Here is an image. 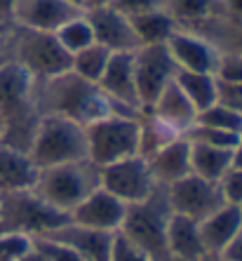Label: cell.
I'll use <instances>...</instances> for the list:
<instances>
[{"mask_svg":"<svg viewBox=\"0 0 242 261\" xmlns=\"http://www.w3.org/2000/svg\"><path fill=\"white\" fill-rule=\"evenodd\" d=\"M17 5L19 0H0V24L3 26H12Z\"/></svg>","mask_w":242,"mask_h":261,"instance_id":"obj_38","label":"cell"},{"mask_svg":"<svg viewBox=\"0 0 242 261\" xmlns=\"http://www.w3.org/2000/svg\"><path fill=\"white\" fill-rule=\"evenodd\" d=\"M144 111H148L153 118H157L160 122H165L167 127H172L179 134H186L195 125V120H198V111L193 109V103L188 101L186 94L179 90V85L174 80Z\"/></svg>","mask_w":242,"mask_h":261,"instance_id":"obj_18","label":"cell"},{"mask_svg":"<svg viewBox=\"0 0 242 261\" xmlns=\"http://www.w3.org/2000/svg\"><path fill=\"white\" fill-rule=\"evenodd\" d=\"M191 170H193V174L202 176L207 181H219L230 170V151L228 148L191 144Z\"/></svg>","mask_w":242,"mask_h":261,"instance_id":"obj_23","label":"cell"},{"mask_svg":"<svg viewBox=\"0 0 242 261\" xmlns=\"http://www.w3.org/2000/svg\"><path fill=\"white\" fill-rule=\"evenodd\" d=\"M242 228V214L240 207L224 205L207 219L198 221L200 240L207 254H221L226 245L235 238V233Z\"/></svg>","mask_w":242,"mask_h":261,"instance_id":"obj_19","label":"cell"},{"mask_svg":"<svg viewBox=\"0 0 242 261\" xmlns=\"http://www.w3.org/2000/svg\"><path fill=\"white\" fill-rule=\"evenodd\" d=\"M129 207L122 200H118L113 193L99 186L94 189L85 200L75 205L68 214V221L85 228H94V231H103V233H118L125 224Z\"/></svg>","mask_w":242,"mask_h":261,"instance_id":"obj_12","label":"cell"},{"mask_svg":"<svg viewBox=\"0 0 242 261\" xmlns=\"http://www.w3.org/2000/svg\"><path fill=\"white\" fill-rule=\"evenodd\" d=\"M12 59L33 80H45L71 68V55L59 45L55 33L33 31L24 26H10Z\"/></svg>","mask_w":242,"mask_h":261,"instance_id":"obj_6","label":"cell"},{"mask_svg":"<svg viewBox=\"0 0 242 261\" xmlns=\"http://www.w3.org/2000/svg\"><path fill=\"white\" fill-rule=\"evenodd\" d=\"M87 160L106 167L129 155H139V116L109 113L85 125Z\"/></svg>","mask_w":242,"mask_h":261,"instance_id":"obj_4","label":"cell"},{"mask_svg":"<svg viewBox=\"0 0 242 261\" xmlns=\"http://www.w3.org/2000/svg\"><path fill=\"white\" fill-rule=\"evenodd\" d=\"M55 36H57V40H59V45L66 49L71 57L75 55V52H80V49L90 47L92 43H97V40H94V31H92V24L85 12H80L78 17L68 19L66 24L55 31Z\"/></svg>","mask_w":242,"mask_h":261,"instance_id":"obj_27","label":"cell"},{"mask_svg":"<svg viewBox=\"0 0 242 261\" xmlns=\"http://www.w3.org/2000/svg\"><path fill=\"white\" fill-rule=\"evenodd\" d=\"M174 83L193 103V109L205 111L219 99V83L214 73H195V71H176Z\"/></svg>","mask_w":242,"mask_h":261,"instance_id":"obj_22","label":"cell"},{"mask_svg":"<svg viewBox=\"0 0 242 261\" xmlns=\"http://www.w3.org/2000/svg\"><path fill=\"white\" fill-rule=\"evenodd\" d=\"M165 198H167L170 212L188 217L193 221H202L226 205L219 181H207L198 174H188L181 181L167 186Z\"/></svg>","mask_w":242,"mask_h":261,"instance_id":"obj_9","label":"cell"},{"mask_svg":"<svg viewBox=\"0 0 242 261\" xmlns=\"http://www.w3.org/2000/svg\"><path fill=\"white\" fill-rule=\"evenodd\" d=\"M5 29H10V26H3V24H0V33H3V31H5Z\"/></svg>","mask_w":242,"mask_h":261,"instance_id":"obj_45","label":"cell"},{"mask_svg":"<svg viewBox=\"0 0 242 261\" xmlns=\"http://www.w3.org/2000/svg\"><path fill=\"white\" fill-rule=\"evenodd\" d=\"M172 59L179 71H195V73H217L219 52L207 38H202L195 31L176 29L167 40Z\"/></svg>","mask_w":242,"mask_h":261,"instance_id":"obj_13","label":"cell"},{"mask_svg":"<svg viewBox=\"0 0 242 261\" xmlns=\"http://www.w3.org/2000/svg\"><path fill=\"white\" fill-rule=\"evenodd\" d=\"M113 52L103 47L99 43H92L90 47L80 49L71 57V71L80 78L90 80V83H99V78L103 75L106 66H109V59Z\"/></svg>","mask_w":242,"mask_h":261,"instance_id":"obj_26","label":"cell"},{"mask_svg":"<svg viewBox=\"0 0 242 261\" xmlns=\"http://www.w3.org/2000/svg\"><path fill=\"white\" fill-rule=\"evenodd\" d=\"M31 243H33V247H36L47 261H83L71 247H66L64 243L55 240V238L47 236V233H45V236L31 238Z\"/></svg>","mask_w":242,"mask_h":261,"instance_id":"obj_30","label":"cell"},{"mask_svg":"<svg viewBox=\"0 0 242 261\" xmlns=\"http://www.w3.org/2000/svg\"><path fill=\"white\" fill-rule=\"evenodd\" d=\"M85 14L94 31V40L109 52H134L139 47V38L134 33L132 21L115 7H92L85 10Z\"/></svg>","mask_w":242,"mask_h":261,"instance_id":"obj_14","label":"cell"},{"mask_svg":"<svg viewBox=\"0 0 242 261\" xmlns=\"http://www.w3.org/2000/svg\"><path fill=\"white\" fill-rule=\"evenodd\" d=\"M33 101L40 116L68 118L80 125H90L109 113H115L113 103L99 90L97 83L80 78L71 68L52 78L36 80Z\"/></svg>","mask_w":242,"mask_h":261,"instance_id":"obj_1","label":"cell"},{"mask_svg":"<svg viewBox=\"0 0 242 261\" xmlns=\"http://www.w3.org/2000/svg\"><path fill=\"white\" fill-rule=\"evenodd\" d=\"M31 249V236L24 233H0V261H19Z\"/></svg>","mask_w":242,"mask_h":261,"instance_id":"obj_31","label":"cell"},{"mask_svg":"<svg viewBox=\"0 0 242 261\" xmlns=\"http://www.w3.org/2000/svg\"><path fill=\"white\" fill-rule=\"evenodd\" d=\"M134 26V33L139 38V47L141 45H160L167 43L170 36L174 33L179 26L176 21L165 12V10H155V12H146L141 17L129 19Z\"/></svg>","mask_w":242,"mask_h":261,"instance_id":"obj_24","label":"cell"},{"mask_svg":"<svg viewBox=\"0 0 242 261\" xmlns=\"http://www.w3.org/2000/svg\"><path fill=\"white\" fill-rule=\"evenodd\" d=\"M167 249L174 261H198L202 254H207L200 240V231H198V221L181 214H170L167 219Z\"/></svg>","mask_w":242,"mask_h":261,"instance_id":"obj_20","label":"cell"},{"mask_svg":"<svg viewBox=\"0 0 242 261\" xmlns=\"http://www.w3.org/2000/svg\"><path fill=\"white\" fill-rule=\"evenodd\" d=\"M170 214L172 212L165 198V189L157 186V191L148 200L129 207L125 224L118 233H122L129 243L137 245L151 261H174L167 249V238H165Z\"/></svg>","mask_w":242,"mask_h":261,"instance_id":"obj_5","label":"cell"},{"mask_svg":"<svg viewBox=\"0 0 242 261\" xmlns=\"http://www.w3.org/2000/svg\"><path fill=\"white\" fill-rule=\"evenodd\" d=\"M183 137L191 144H202V146H214V148H228V151H233V146L237 144V139H240L242 134H228V132H221V129H212V127H205V125L195 122Z\"/></svg>","mask_w":242,"mask_h":261,"instance_id":"obj_29","label":"cell"},{"mask_svg":"<svg viewBox=\"0 0 242 261\" xmlns=\"http://www.w3.org/2000/svg\"><path fill=\"white\" fill-rule=\"evenodd\" d=\"M195 122L212 129H221V132H228V134H242V113H237L235 109H230V106H226L221 101L212 103L205 111H200Z\"/></svg>","mask_w":242,"mask_h":261,"instance_id":"obj_28","label":"cell"},{"mask_svg":"<svg viewBox=\"0 0 242 261\" xmlns=\"http://www.w3.org/2000/svg\"><path fill=\"white\" fill-rule=\"evenodd\" d=\"M19 261H47V259H45V256L40 254L36 247H33V243H31V249H29V252H26V254L21 256Z\"/></svg>","mask_w":242,"mask_h":261,"instance_id":"obj_40","label":"cell"},{"mask_svg":"<svg viewBox=\"0 0 242 261\" xmlns=\"http://www.w3.org/2000/svg\"><path fill=\"white\" fill-rule=\"evenodd\" d=\"M66 221V214L47 207L31 189L0 193V233L10 231L36 238L55 231Z\"/></svg>","mask_w":242,"mask_h":261,"instance_id":"obj_7","label":"cell"},{"mask_svg":"<svg viewBox=\"0 0 242 261\" xmlns=\"http://www.w3.org/2000/svg\"><path fill=\"white\" fill-rule=\"evenodd\" d=\"M217 7L221 17L242 21V0H217Z\"/></svg>","mask_w":242,"mask_h":261,"instance_id":"obj_36","label":"cell"},{"mask_svg":"<svg viewBox=\"0 0 242 261\" xmlns=\"http://www.w3.org/2000/svg\"><path fill=\"white\" fill-rule=\"evenodd\" d=\"M36 165L31 163L29 153L0 144V193L31 189L36 181Z\"/></svg>","mask_w":242,"mask_h":261,"instance_id":"obj_21","label":"cell"},{"mask_svg":"<svg viewBox=\"0 0 242 261\" xmlns=\"http://www.w3.org/2000/svg\"><path fill=\"white\" fill-rule=\"evenodd\" d=\"M120 14H125L127 19L141 17L146 12H155V10H163V0H113V5Z\"/></svg>","mask_w":242,"mask_h":261,"instance_id":"obj_35","label":"cell"},{"mask_svg":"<svg viewBox=\"0 0 242 261\" xmlns=\"http://www.w3.org/2000/svg\"><path fill=\"white\" fill-rule=\"evenodd\" d=\"M240 214H242V207H240Z\"/></svg>","mask_w":242,"mask_h":261,"instance_id":"obj_46","label":"cell"},{"mask_svg":"<svg viewBox=\"0 0 242 261\" xmlns=\"http://www.w3.org/2000/svg\"><path fill=\"white\" fill-rule=\"evenodd\" d=\"M134 78L139 92L141 111L148 109L155 97L170 85L176 75V64L172 59L167 45H141L134 49Z\"/></svg>","mask_w":242,"mask_h":261,"instance_id":"obj_10","label":"cell"},{"mask_svg":"<svg viewBox=\"0 0 242 261\" xmlns=\"http://www.w3.org/2000/svg\"><path fill=\"white\" fill-rule=\"evenodd\" d=\"M99 170H101V186L127 207L148 200L157 191V184L144 155H129Z\"/></svg>","mask_w":242,"mask_h":261,"instance_id":"obj_8","label":"cell"},{"mask_svg":"<svg viewBox=\"0 0 242 261\" xmlns=\"http://www.w3.org/2000/svg\"><path fill=\"white\" fill-rule=\"evenodd\" d=\"M230 167L242 170V137L237 139V144L233 146V151H230Z\"/></svg>","mask_w":242,"mask_h":261,"instance_id":"obj_39","label":"cell"},{"mask_svg":"<svg viewBox=\"0 0 242 261\" xmlns=\"http://www.w3.org/2000/svg\"><path fill=\"white\" fill-rule=\"evenodd\" d=\"M99 186H101V170L90 160H78L38 170L31 191L47 207L68 217L73 207L80 205Z\"/></svg>","mask_w":242,"mask_h":261,"instance_id":"obj_2","label":"cell"},{"mask_svg":"<svg viewBox=\"0 0 242 261\" xmlns=\"http://www.w3.org/2000/svg\"><path fill=\"white\" fill-rule=\"evenodd\" d=\"M146 163H148V170H151L153 179L160 189H167L172 184L181 181L183 176L193 174V170H191V144H188L186 137L157 148L153 155L146 158Z\"/></svg>","mask_w":242,"mask_h":261,"instance_id":"obj_17","label":"cell"},{"mask_svg":"<svg viewBox=\"0 0 242 261\" xmlns=\"http://www.w3.org/2000/svg\"><path fill=\"white\" fill-rule=\"evenodd\" d=\"M109 261H151V259H148L137 245L129 243L122 233H115L113 245H111Z\"/></svg>","mask_w":242,"mask_h":261,"instance_id":"obj_34","label":"cell"},{"mask_svg":"<svg viewBox=\"0 0 242 261\" xmlns=\"http://www.w3.org/2000/svg\"><path fill=\"white\" fill-rule=\"evenodd\" d=\"M219 189H221V195H224L226 205L242 207V170L230 167V170L219 179Z\"/></svg>","mask_w":242,"mask_h":261,"instance_id":"obj_33","label":"cell"},{"mask_svg":"<svg viewBox=\"0 0 242 261\" xmlns=\"http://www.w3.org/2000/svg\"><path fill=\"white\" fill-rule=\"evenodd\" d=\"M29 158L36 165V170L87 160L85 125L59 116H40Z\"/></svg>","mask_w":242,"mask_h":261,"instance_id":"obj_3","label":"cell"},{"mask_svg":"<svg viewBox=\"0 0 242 261\" xmlns=\"http://www.w3.org/2000/svg\"><path fill=\"white\" fill-rule=\"evenodd\" d=\"M66 3H71V5L80 7V10H85V0H66Z\"/></svg>","mask_w":242,"mask_h":261,"instance_id":"obj_43","label":"cell"},{"mask_svg":"<svg viewBox=\"0 0 242 261\" xmlns=\"http://www.w3.org/2000/svg\"><path fill=\"white\" fill-rule=\"evenodd\" d=\"M221 256H224L226 261H242V228L235 233V238H233V240L224 247Z\"/></svg>","mask_w":242,"mask_h":261,"instance_id":"obj_37","label":"cell"},{"mask_svg":"<svg viewBox=\"0 0 242 261\" xmlns=\"http://www.w3.org/2000/svg\"><path fill=\"white\" fill-rule=\"evenodd\" d=\"M134 52H113L109 66L99 78V90L109 97L115 113L139 116L141 101L137 92V78H134Z\"/></svg>","mask_w":242,"mask_h":261,"instance_id":"obj_11","label":"cell"},{"mask_svg":"<svg viewBox=\"0 0 242 261\" xmlns=\"http://www.w3.org/2000/svg\"><path fill=\"white\" fill-rule=\"evenodd\" d=\"M80 12H85V10L71 5L66 0H19L12 24L55 33L59 26H64L68 19L78 17Z\"/></svg>","mask_w":242,"mask_h":261,"instance_id":"obj_15","label":"cell"},{"mask_svg":"<svg viewBox=\"0 0 242 261\" xmlns=\"http://www.w3.org/2000/svg\"><path fill=\"white\" fill-rule=\"evenodd\" d=\"M113 5V0H85V10H92V7H106Z\"/></svg>","mask_w":242,"mask_h":261,"instance_id":"obj_41","label":"cell"},{"mask_svg":"<svg viewBox=\"0 0 242 261\" xmlns=\"http://www.w3.org/2000/svg\"><path fill=\"white\" fill-rule=\"evenodd\" d=\"M163 10L179 29H193L195 24L219 14L217 0H163Z\"/></svg>","mask_w":242,"mask_h":261,"instance_id":"obj_25","label":"cell"},{"mask_svg":"<svg viewBox=\"0 0 242 261\" xmlns=\"http://www.w3.org/2000/svg\"><path fill=\"white\" fill-rule=\"evenodd\" d=\"M198 261H226L221 254H202Z\"/></svg>","mask_w":242,"mask_h":261,"instance_id":"obj_42","label":"cell"},{"mask_svg":"<svg viewBox=\"0 0 242 261\" xmlns=\"http://www.w3.org/2000/svg\"><path fill=\"white\" fill-rule=\"evenodd\" d=\"M47 236L71 247L83 261H109L115 233L94 231V228H85V226L66 221V224L57 226L55 231H49Z\"/></svg>","mask_w":242,"mask_h":261,"instance_id":"obj_16","label":"cell"},{"mask_svg":"<svg viewBox=\"0 0 242 261\" xmlns=\"http://www.w3.org/2000/svg\"><path fill=\"white\" fill-rule=\"evenodd\" d=\"M3 132H5V122H3V116H0V139H3Z\"/></svg>","mask_w":242,"mask_h":261,"instance_id":"obj_44","label":"cell"},{"mask_svg":"<svg viewBox=\"0 0 242 261\" xmlns=\"http://www.w3.org/2000/svg\"><path fill=\"white\" fill-rule=\"evenodd\" d=\"M214 75L221 83H242V52H221Z\"/></svg>","mask_w":242,"mask_h":261,"instance_id":"obj_32","label":"cell"}]
</instances>
